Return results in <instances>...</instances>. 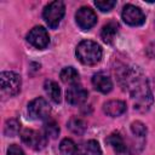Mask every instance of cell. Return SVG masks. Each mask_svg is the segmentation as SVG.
Listing matches in <instances>:
<instances>
[{"label":"cell","mask_w":155,"mask_h":155,"mask_svg":"<svg viewBox=\"0 0 155 155\" xmlns=\"http://www.w3.org/2000/svg\"><path fill=\"white\" fill-rule=\"evenodd\" d=\"M21 130V124L18 120L16 119H11V120H7L6 124H5V128H4V133L8 137H15L18 134Z\"/></svg>","instance_id":"20"},{"label":"cell","mask_w":155,"mask_h":155,"mask_svg":"<svg viewBox=\"0 0 155 155\" xmlns=\"http://www.w3.org/2000/svg\"><path fill=\"white\" fill-rule=\"evenodd\" d=\"M44 90L52 102H54V103L61 102V88L56 81L46 80L44 84Z\"/></svg>","instance_id":"16"},{"label":"cell","mask_w":155,"mask_h":155,"mask_svg":"<svg viewBox=\"0 0 155 155\" xmlns=\"http://www.w3.org/2000/svg\"><path fill=\"white\" fill-rule=\"evenodd\" d=\"M120 82L125 91L131 94L134 109L147 111L153 104V94L148 81L137 67H127L120 75Z\"/></svg>","instance_id":"1"},{"label":"cell","mask_w":155,"mask_h":155,"mask_svg":"<svg viewBox=\"0 0 155 155\" xmlns=\"http://www.w3.org/2000/svg\"><path fill=\"white\" fill-rule=\"evenodd\" d=\"M87 96H88V93L82 86L73 85L67 90L65 99L71 105H79V104H82L84 102H86Z\"/></svg>","instance_id":"10"},{"label":"cell","mask_w":155,"mask_h":155,"mask_svg":"<svg viewBox=\"0 0 155 155\" xmlns=\"http://www.w3.org/2000/svg\"><path fill=\"white\" fill-rule=\"evenodd\" d=\"M68 128L75 134H82L86 131V124L80 117H71L68 121Z\"/></svg>","instance_id":"19"},{"label":"cell","mask_w":155,"mask_h":155,"mask_svg":"<svg viewBox=\"0 0 155 155\" xmlns=\"http://www.w3.org/2000/svg\"><path fill=\"white\" fill-rule=\"evenodd\" d=\"M103 111L111 117L120 116L126 111V103L124 101H119V99L108 101L107 103L103 104Z\"/></svg>","instance_id":"13"},{"label":"cell","mask_w":155,"mask_h":155,"mask_svg":"<svg viewBox=\"0 0 155 155\" xmlns=\"http://www.w3.org/2000/svg\"><path fill=\"white\" fill-rule=\"evenodd\" d=\"M59 151H61V155H80L79 148L76 147L75 142L70 138L62 139L59 144Z\"/></svg>","instance_id":"17"},{"label":"cell","mask_w":155,"mask_h":155,"mask_svg":"<svg viewBox=\"0 0 155 155\" xmlns=\"http://www.w3.org/2000/svg\"><path fill=\"white\" fill-rule=\"evenodd\" d=\"M27 40H28V42H29L31 46H34V47H36V48H39V50H42V48H45V47L48 45V42H50V36H48L47 30H46L44 27L38 25V27H34V28L28 33Z\"/></svg>","instance_id":"8"},{"label":"cell","mask_w":155,"mask_h":155,"mask_svg":"<svg viewBox=\"0 0 155 155\" xmlns=\"http://www.w3.org/2000/svg\"><path fill=\"white\" fill-rule=\"evenodd\" d=\"M105 142L114 149L116 155H130L128 148L126 147L124 138L121 137V134L119 132H113L107 139Z\"/></svg>","instance_id":"11"},{"label":"cell","mask_w":155,"mask_h":155,"mask_svg":"<svg viewBox=\"0 0 155 155\" xmlns=\"http://www.w3.org/2000/svg\"><path fill=\"white\" fill-rule=\"evenodd\" d=\"M59 76H61V80L64 84L70 85V86L78 85V82L80 80V75H79L78 70L75 68H73V67H65V68H63L62 71H61V74H59Z\"/></svg>","instance_id":"14"},{"label":"cell","mask_w":155,"mask_h":155,"mask_svg":"<svg viewBox=\"0 0 155 155\" xmlns=\"http://www.w3.org/2000/svg\"><path fill=\"white\" fill-rule=\"evenodd\" d=\"M7 155H25L23 149L17 144H11L7 149Z\"/></svg>","instance_id":"24"},{"label":"cell","mask_w":155,"mask_h":155,"mask_svg":"<svg viewBox=\"0 0 155 155\" xmlns=\"http://www.w3.org/2000/svg\"><path fill=\"white\" fill-rule=\"evenodd\" d=\"M76 57L78 59L85 65H94L102 59V47L92 41V40H84L76 46Z\"/></svg>","instance_id":"2"},{"label":"cell","mask_w":155,"mask_h":155,"mask_svg":"<svg viewBox=\"0 0 155 155\" xmlns=\"http://www.w3.org/2000/svg\"><path fill=\"white\" fill-rule=\"evenodd\" d=\"M117 30H119V25L116 22H109L107 23L103 28H102V31H101V38L104 42L107 44H111L117 34Z\"/></svg>","instance_id":"15"},{"label":"cell","mask_w":155,"mask_h":155,"mask_svg":"<svg viewBox=\"0 0 155 155\" xmlns=\"http://www.w3.org/2000/svg\"><path fill=\"white\" fill-rule=\"evenodd\" d=\"M50 113L51 107L42 97H38L28 104V114L33 120H46L50 116Z\"/></svg>","instance_id":"5"},{"label":"cell","mask_w":155,"mask_h":155,"mask_svg":"<svg viewBox=\"0 0 155 155\" xmlns=\"http://www.w3.org/2000/svg\"><path fill=\"white\" fill-rule=\"evenodd\" d=\"M65 13V6L62 1H52L48 5L45 6L42 16L45 22L47 23V25L52 29H56L58 27V24L61 23L62 18L64 17Z\"/></svg>","instance_id":"3"},{"label":"cell","mask_w":155,"mask_h":155,"mask_svg":"<svg viewBox=\"0 0 155 155\" xmlns=\"http://www.w3.org/2000/svg\"><path fill=\"white\" fill-rule=\"evenodd\" d=\"M80 155H102V149L97 140L90 139L84 143Z\"/></svg>","instance_id":"18"},{"label":"cell","mask_w":155,"mask_h":155,"mask_svg":"<svg viewBox=\"0 0 155 155\" xmlns=\"http://www.w3.org/2000/svg\"><path fill=\"white\" fill-rule=\"evenodd\" d=\"M44 132H45V136L47 138L54 139L59 134V126L57 125L56 121H47L44 125Z\"/></svg>","instance_id":"21"},{"label":"cell","mask_w":155,"mask_h":155,"mask_svg":"<svg viewBox=\"0 0 155 155\" xmlns=\"http://www.w3.org/2000/svg\"><path fill=\"white\" fill-rule=\"evenodd\" d=\"M21 138L25 145H28L34 150H40L46 144V138L35 130H29V128L24 130L21 134Z\"/></svg>","instance_id":"9"},{"label":"cell","mask_w":155,"mask_h":155,"mask_svg":"<svg viewBox=\"0 0 155 155\" xmlns=\"http://www.w3.org/2000/svg\"><path fill=\"white\" fill-rule=\"evenodd\" d=\"M92 85H93V87L97 91H99L102 93H109L113 90V81H111V79L108 75L103 74V73H97V74L93 75Z\"/></svg>","instance_id":"12"},{"label":"cell","mask_w":155,"mask_h":155,"mask_svg":"<svg viewBox=\"0 0 155 155\" xmlns=\"http://www.w3.org/2000/svg\"><path fill=\"white\" fill-rule=\"evenodd\" d=\"M94 5L102 12H108L116 5V1H114V0H97V1H94Z\"/></svg>","instance_id":"23"},{"label":"cell","mask_w":155,"mask_h":155,"mask_svg":"<svg viewBox=\"0 0 155 155\" xmlns=\"http://www.w3.org/2000/svg\"><path fill=\"white\" fill-rule=\"evenodd\" d=\"M75 21H76V24L82 30H88L97 23V15L91 7L82 6L76 11Z\"/></svg>","instance_id":"7"},{"label":"cell","mask_w":155,"mask_h":155,"mask_svg":"<svg viewBox=\"0 0 155 155\" xmlns=\"http://www.w3.org/2000/svg\"><path fill=\"white\" fill-rule=\"evenodd\" d=\"M131 132L136 136V137H139V138H143L145 137L147 134V127L143 122L140 121H134L131 124Z\"/></svg>","instance_id":"22"},{"label":"cell","mask_w":155,"mask_h":155,"mask_svg":"<svg viewBox=\"0 0 155 155\" xmlns=\"http://www.w3.org/2000/svg\"><path fill=\"white\" fill-rule=\"evenodd\" d=\"M121 16L124 22L131 27H138L145 22V15L143 13V11L132 4H127L126 6H124Z\"/></svg>","instance_id":"6"},{"label":"cell","mask_w":155,"mask_h":155,"mask_svg":"<svg viewBox=\"0 0 155 155\" xmlns=\"http://www.w3.org/2000/svg\"><path fill=\"white\" fill-rule=\"evenodd\" d=\"M21 76L15 71H2L0 74V85L4 93L16 96L21 91Z\"/></svg>","instance_id":"4"}]
</instances>
